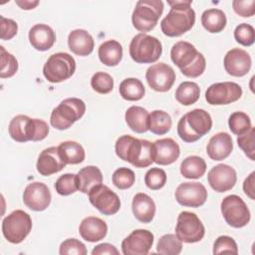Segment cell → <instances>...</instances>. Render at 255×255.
<instances>
[{
  "mask_svg": "<svg viewBox=\"0 0 255 255\" xmlns=\"http://www.w3.org/2000/svg\"><path fill=\"white\" fill-rule=\"evenodd\" d=\"M227 19L225 13L217 8L205 10L201 15V24L209 33H219L226 27Z\"/></svg>",
  "mask_w": 255,
  "mask_h": 255,
  "instance_id": "31",
  "label": "cell"
},
{
  "mask_svg": "<svg viewBox=\"0 0 255 255\" xmlns=\"http://www.w3.org/2000/svg\"><path fill=\"white\" fill-rule=\"evenodd\" d=\"M8 131L11 138L18 142L39 141L48 135L49 126L43 120L18 115L10 121Z\"/></svg>",
  "mask_w": 255,
  "mask_h": 255,
  "instance_id": "5",
  "label": "cell"
},
{
  "mask_svg": "<svg viewBox=\"0 0 255 255\" xmlns=\"http://www.w3.org/2000/svg\"><path fill=\"white\" fill-rule=\"evenodd\" d=\"M59 253L61 255L76 254V255H86L87 248L83 242L76 238H69L63 241L60 245Z\"/></svg>",
  "mask_w": 255,
  "mask_h": 255,
  "instance_id": "47",
  "label": "cell"
},
{
  "mask_svg": "<svg viewBox=\"0 0 255 255\" xmlns=\"http://www.w3.org/2000/svg\"><path fill=\"white\" fill-rule=\"evenodd\" d=\"M220 207L223 218L231 227L241 228L249 223L251 218L250 211L240 196L231 194L224 197Z\"/></svg>",
  "mask_w": 255,
  "mask_h": 255,
  "instance_id": "11",
  "label": "cell"
},
{
  "mask_svg": "<svg viewBox=\"0 0 255 255\" xmlns=\"http://www.w3.org/2000/svg\"><path fill=\"white\" fill-rule=\"evenodd\" d=\"M162 12L163 2L161 0L137 1L131 15L132 25L139 32H148L156 26Z\"/></svg>",
  "mask_w": 255,
  "mask_h": 255,
  "instance_id": "8",
  "label": "cell"
},
{
  "mask_svg": "<svg viewBox=\"0 0 255 255\" xmlns=\"http://www.w3.org/2000/svg\"><path fill=\"white\" fill-rule=\"evenodd\" d=\"M29 42L38 51H47L54 45L56 35L47 24H36L29 30Z\"/></svg>",
  "mask_w": 255,
  "mask_h": 255,
  "instance_id": "25",
  "label": "cell"
},
{
  "mask_svg": "<svg viewBox=\"0 0 255 255\" xmlns=\"http://www.w3.org/2000/svg\"><path fill=\"white\" fill-rule=\"evenodd\" d=\"M77 179L79 190L88 194L94 186L103 182V174L99 167L95 165H88L79 170Z\"/></svg>",
  "mask_w": 255,
  "mask_h": 255,
  "instance_id": "30",
  "label": "cell"
},
{
  "mask_svg": "<svg viewBox=\"0 0 255 255\" xmlns=\"http://www.w3.org/2000/svg\"><path fill=\"white\" fill-rule=\"evenodd\" d=\"M103 254H109V255H119L120 252L119 250L110 243H102L97 246L92 250V255H103Z\"/></svg>",
  "mask_w": 255,
  "mask_h": 255,
  "instance_id": "50",
  "label": "cell"
},
{
  "mask_svg": "<svg viewBox=\"0 0 255 255\" xmlns=\"http://www.w3.org/2000/svg\"><path fill=\"white\" fill-rule=\"evenodd\" d=\"M98 55L104 65L115 67L119 65L123 59V46L116 40H108L100 45Z\"/></svg>",
  "mask_w": 255,
  "mask_h": 255,
  "instance_id": "29",
  "label": "cell"
},
{
  "mask_svg": "<svg viewBox=\"0 0 255 255\" xmlns=\"http://www.w3.org/2000/svg\"><path fill=\"white\" fill-rule=\"evenodd\" d=\"M79 233L86 241L97 242L106 237L108 233V225L99 217L88 216L81 221Z\"/></svg>",
  "mask_w": 255,
  "mask_h": 255,
  "instance_id": "24",
  "label": "cell"
},
{
  "mask_svg": "<svg viewBox=\"0 0 255 255\" xmlns=\"http://www.w3.org/2000/svg\"><path fill=\"white\" fill-rule=\"evenodd\" d=\"M224 69L233 77H243L251 69L252 61L250 55L243 49L233 48L224 56Z\"/></svg>",
  "mask_w": 255,
  "mask_h": 255,
  "instance_id": "20",
  "label": "cell"
},
{
  "mask_svg": "<svg viewBox=\"0 0 255 255\" xmlns=\"http://www.w3.org/2000/svg\"><path fill=\"white\" fill-rule=\"evenodd\" d=\"M119 92L124 100L135 102L143 98L145 88L140 80L136 78H127L120 84Z\"/></svg>",
  "mask_w": 255,
  "mask_h": 255,
  "instance_id": "33",
  "label": "cell"
},
{
  "mask_svg": "<svg viewBox=\"0 0 255 255\" xmlns=\"http://www.w3.org/2000/svg\"><path fill=\"white\" fill-rule=\"evenodd\" d=\"M155 203L153 199L146 193H136L131 202V210L133 216L142 223H149L155 215Z\"/></svg>",
  "mask_w": 255,
  "mask_h": 255,
  "instance_id": "26",
  "label": "cell"
},
{
  "mask_svg": "<svg viewBox=\"0 0 255 255\" xmlns=\"http://www.w3.org/2000/svg\"><path fill=\"white\" fill-rule=\"evenodd\" d=\"M89 200L104 215H114L121 208V200L116 192L105 184L94 186L88 193Z\"/></svg>",
  "mask_w": 255,
  "mask_h": 255,
  "instance_id": "13",
  "label": "cell"
},
{
  "mask_svg": "<svg viewBox=\"0 0 255 255\" xmlns=\"http://www.w3.org/2000/svg\"><path fill=\"white\" fill-rule=\"evenodd\" d=\"M206 171L205 160L198 155H190L184 158L180 164V173L189 179L200 178Z\"/></svg>",
  "mask_w": 255,
  "mask_h": 255,
  "instance_id": "34",
  "label": "cell"
},
{
  "mask_svg": "<svg viewBox=\"0 0 255 255\" xmlns=\"http://www.w3.org/2000/svg\"><path fill=\"white\" fill-rule=\"evenodd\" d=\"M234 38L242 46H251L255 41V30L252 25L241 23L234 30Z\"/></svg>",
  "mask_w": 255,
  "mask_h": 255,
  "instance_id": "44",
  "label": "cell"
},
{
  "mask_svg": "<svg viewBox=\"0 0 255 255\" xmlns=\"http://www.w3.org/2000/svg\"><path fill=\"white\" fill-rule=\"evenodd\" d=\"M213 254H237L238 246L235 240L227 235H221L217 237L213 244Z\"/></svg>",
  "mask_w": 255,
  "mask_h": 255,
  "instance_id": "45",
  "label": "cell"
},
{
  "mask_svg": "<svg viewBox=\"0 0 255 255\" xmlns=\"http://www.w3.org/2000/svg\"><path fill=\"white\" fill-rule=\"evenodd\" d=\"M86 112V104L79 98H68L53 109L50 123L53 128L64 130L79 121Z\"/></svg>",
  "mask_w": 255,
  "mask_h": 255,
  "instance_id": "6",
  "label": "cell"
},
{
  "mask_svg": "<svg viewBox=\"0 0 255 255\" xmlns=\"http://www.w3.org/2000/svg\"><path fill=\"white\" fill-rule=\"evenodd\" d=\"M148 112L139 106L129 107L126 114L125 120L128 128L137 133H142L148 130Z\"/></svg>",
  "mask_w": 255,
  "mask_h": 255,
  "instance_id": "28",
  "label": "cell"
},
{
  "mask_svg": "<svg viewBox=\"0 0 255 255\" xmlns=\"http://www.w3.org/2000/svg\"><path fill=\"white\" fill-rule=\"evenodd\" d=\"M242 96V88L234 82L215 83L205 92V100L209 105H228L238 101Z\"/></svg>",
  "mask_w": 255,
  "mask_h": 255,
  "instance_id": "14",
  "label": "cell"
},
{
  "mask_svg": "<svg viewBox=\"0 0 255 255\" xmlns=\"http://www.w3.org/2000/svg\"><path fill=\"white\" fill-rule=\"evenodd\" d=\"M144 183L151 190H158L166 183V173L162 168L151 167L144 175Z\"/></svg>",
  "mask_w": 255,
  "mask_h": 255,
  "instance_id": "43",
  "label": "cell"
},
{
  "mask_svg": "<svg viewBox=\"0 0 255 255\" xmlns=\"http://www.w3.org/2000/svg\"><path fill=\"white\" fill-rule=\"evenodd\" d=\"M170 10L161 20L162 33L168 37H178L188 32L195 23V12L191 0L167 1Z\"/></svg>",
  "mask_w": 255,
  "mask_h": 255,
  "instance_id": "1",
  "label": "cell"
},
{
  "mask_svg": "<svg viewBox=\"0 0 255 255\" xmlns=\"http://www.w3.org/2000/svg\"><path fill=\"white\" fill-rule=\"evenodd\" d=\"M170 58L180 72L188 78H197L206 68L204 56L189 42L178 41L170 50Z\"/></svg>",
  "mask_w": 255,
  "mask_h": 255,
  "instance_id": "3",
  "label": "cell"
},
{
  "mask_svg": "<svg viewBox=\"0 0 255 255\" xmlns=\"http://www.w3.org/2000/svg\"><path fill=\"white\" fill-rule=\"evenodd\" d=\"M129 56L137 64L156 62L162 53L160 41L145 33L136 34L129 43Z\"/></svg>",
  "mask_w": 255,
  "mask_h": 255,
  "instance_id": "7",
  "label": "cell"
},
{
  "mask_svg": "<svg viewBox=\"0 0 255 255\" xmlns=\"http://www.w3.org/2000/svg\"><path fill=\"white\" fill-rule=\"evenodd\" d=\"M152 160L159 165H169L176 161L180 154L178 143L170 138H160L152 142Z\"/></svg>",
  "mask_w": 255,
  "mask_h": 255,
  "instance_id": "21",
  "label": "cell"
},
{
  "mask_svg": "<svg viewBox=\"0 0 255 255\" xmlns=\"http://www.w3.org/2000/svg\"><path fill=\"white\" fill-rule=\"evenodd\" d=\"M115 150L121 159L138 168L147 167L153 162L152 142L147 139H139L125 134L117 139Z\"/></svg>",
  "mask_w": 255,
  "mask_h": 255,
  "instance_id": "2",
  "label": "cell"
},
{
  "mask_svg": "<svg viewBox=\"0 0 255 255\" xmlns=\"http://www.w3.org/2000/svg\"><path fill=\"white\" fill-rule=\"evenodd\" d=\"M0 26H1V39L10 40L12 39L18 31L17 23L9 18L0 16Z\"/></svg>",
  "mask_w": 255,
  "mask_h": 255,
  "instance_id": "49",
  "label": "cell"
},
{
  "mask_svg": "<svg viewBox=\"0 0 255 255\" xmlns=\"http://www.w3.org/2000/svg\"><path fill=\"white\" fill-rule=\"evenodd\" d=\"M205 234V228L198 216L189 211H182L177 217L175 235L184 243L199 242Z\"/></svg>",
  "mask_w": 255,
  "mask_h": 255,
  "instance_id": "12",
  "label": "cell"
},
{
  "mask_svg": "<svg viewBox=\"0 0 255 255\" xmlns=\"http://www.w3.org/2000/svg\"><path fill=\"white\" fill-rule=\"evenodd\" d=\"M172 121L170 116L161 110H155L149 114L148 130L154 134L162 135L168 132L171 128Z\"/></svg>",
  "mask_w": 255,
  "mask_h": 255,
  "instance_id": "35",
  "label": "cell"
},
{
  "mask_svg": "<svg viewBox=\"0 0 255 255\" xmlns=\"http://www.w3.org/2000/svg\"><path fill=\"white\" fill-rule=\"evenodd\" d=\"M15 3L23 10H31L34 9L38 4L39 1H30V0H16Z\"/></svg>",
  "mask_w": 255,
  "mask_h": 255,
  "instance_id": "52",
  "label": "cell"
},
{
  "mask_svg": "<svg viewBox=\"0 0 255 255\" xmlns=\"http://www.w3.org/2000/svg\"><path fill=\"white\" fill-rule=\"evenodd\" d=\"M233 149L232 137L225 131L214 134L206 145V152L212 160H223L230 155Z\"/></svg>",
  "mask_w": 255,
  "mask_h": 255,
  "instance_id": "23",
  "label": "cell"
},
{
  "mask_svg": "<svg viewBox=\"0 0 255 255\" xmlns=\"http://www.w3.org/2000/svg\"><path fill=\"white\" fill-rule=\"evenodd\" d=\"M1 51V70L0 78L6 79L13 77L18 71V61L9 52H7L3 46L0 47Z\"/></svg>",
  "mask_w": 255,
  "mask_h": 255,
  "instance_id": "42",
  "label": "cell"
},
{
  "mask_svg": "<svg viewBox=\"0 0 255 255\" xmlns=\"http://www.w3.org/2000/svg\"><path fill=\"white\" fill-rule=\"evenodd\" d=\"M68 46L75 55L85 57L93 52L95 42L88 31L75 29L71 31L68 36Z\"/></svg>",
  "mask_w": 255,
  "mask_h": 255,
  "instance_id": "27",
  "label": "cell"
},
{
  "mask_svg": "<svg viewBox=\"0 0 255 255\" xmlns=\"http://www.w3.org/2000/svg\"><path fill=\"white\" fill-rule=\"evenodd\" d=\"M175 72L165 63H157L149 66L145 73V79L148 86L160 93L167 92L175 82Z\"/></svg>",
  "mask_w": 255,
  "mask_h": 255,
  "instance_id": "15",
  "label": "cell"
},
{
  "mask_svg": "<svg viewBox=\"0 0 255 255\" xmlns=\"http://www.w3.org/2000/svg\"><path fill=\"white\" fill-rule=\"evenodd\" d=\"M154 236L146 229H135L122 242L125 255H146L153 244Z\"/></svg>",
  "mask_w": 255,
  "mask_h": 255,
  "instance_id": "17",
  "label": "cell"
},
{
  "mask_svg": "<svg viewBox=\"0 0 255 255\" xmlns=\"http://www.w3.org/2000/svg\"><path fill=\"white\" fill-rule=\"evenodd\" d=\"M200 97L199 86L194 82H182L175 91L176 101L183 106L193 105Z\"/></svg>",
  "mask_w": 255,
  "mask_h": 255,
  "instance_id": "36",
  "label": "cell"
},
{
  "mask_svg": "<svg viewBox=\"0 0 255 255\" xmlns=\"http://www.w3.org/2000/svg\"><path fill=\"white\" fill-rule=\"evenodd\" d=\"M55 189L58 194L67 196L76 192L78 188L77 174L75 173H65L61 175L55 182Z\"/></svg>",
  "mask_w": 255,
  "mask_h": 255,
  "instance_id": "39",
  "label": "cell"
},
{
  "mask_svg": "<svg viewBox=\"0 0 255 255\" xmlns=\"http://www.w3.org/2000/svg\"><path fill=\"white\" fill-rule=\"evenodd\" d=\"M52 195L48 186L39 181L29 183L23 192V202L31 210L43 211L51 203Z\"/></svg>",
  "mask_w": 255,
  "mask_h": 255,
  "instance_id": "18",
  "label": "cell"
},
{
  "mask_svg": "<svg viewBox=\"0 0 255 255\" xmlns=\"http://www.w3.org/2000/svg\"><path fill=\"white\" fill-rule=\"evenodd\" d=\"M32 229V219L24 210L17 209L2 221V233L5 239L13 244L21 243Z\"/></svg>",
  "mask_w": 255,
  "mask_h": 255,
  "instance_id": "10",
  "label": "cell"
},
{
  "mask_svg": "<svg viewBox=\"0 0 255 255\" xmlns=\"http://www.w3.org/2000/svg\"><path fill=\"white\" fill-rule=\"evenodd\" d=\"M207 180L213 190L217 192H225L232 189L236 184L237 173L232 166L220 163L209 170Z\"/></svg>",
  "mask_w": 255,
  "mask_h": 255,
  "instance_id": "19",
  "label": "cell"
},
{
  "mask_svg": "<svg viewBox=\"0 0 255 255\" xmlns=\"http://www.w3.org/2000/svg\"><path fill=\"white\" fill-rule=\"evenodd\" d=\"M254 175H255V172L252 171L244 180L243 182V190H244V193L252 200H254Z\"/></svg>",
  "mask_w": 255,
  "mask_h": 255,
  "instance_id": "51",
  "label": "cell"
},
{
  "mask_svg": "<svg viewBox=\"0 0 255 255\" xmlns=\"http://www.w3.org/2000/svg\"><path fill=\"white\" fill-rule=\"evenodd\" d=\"M60 154L66 164H79L85 160L86 153L84 147L77 141H63L58 146Z\"/></svg>",
  "mask_w": 255,
  "mask_h": 255,
  "instance_id": "32",
  "label": "cell"
},
{
  "mask_svg": "<svg viewBox=\"0 0 255 255\" xmlns=\"http://www.w3.org/2000/svg\"><path fill=\"white\" fill-rule=\"evenodd\" d=\"M66 166L58 146H51L41 151L37 160V171L44 176H49L61 171Z\"/></svg>",
  "mask_w": 255,
  "mask_h": 255,
  "instance_id": "22",
  "label": "cell"
},
{
  "mask_svg": "<svg viewBox=\"0 0 255 255\" xmlns=\"http://www.w3.org/2000/svg\"><path fill=\"white\" fill-rule=\"evenodd\" d=\"M232 7L236 14L241 17H251L255 13V0H234Z\"/></svg>",
  "mask_w": 255,
  "mask_h": 255,
  "instance_id": "48",
  "label": "cell"
},
{
  "mask_svg": "<svg viewBox=\"0 0 255 255\" xmlns=\"http://www.w3.org/2000/svg\"><path fill=\"white\" fill-rule=\"evenodd\" d=\"M254 134H255V128L251 127L246 132L238 135L237 137V143L238 146L244 151V153L251 159L254 160Z\"/></svg>",
  "mask_w": 255,
  "mask_h": 255,
  "instance_id": "46",
  "label": "cell"
},
{
  "mask_svg": "<svg viewBox=\"0 0 255 255\" xmlns=\"http://www.w3.org/2000/svg\"><path fill=\"white\" fill-rule=\"evenodd\" d=\"M228 126L232 133L240 135L246 132L251 127L249 116L243 112H234L228 119Z\"/></svg>",
  "mask_w": 255,
  "mask_h": 255,
  "instance_id": "38",
  "label": "cell"
},
{
  "mask_svg": "<svg viewBox=\"0 0 255 255\" xmlns=\"http://www.w3.org/2000/svg\"><path fill=\"white\" fill-rule=\"evenodd\" d=\"M211 116L203 109H194L180 118L177 124V133L185 142H194L210 131Z\"/></svg>",
  "mask_w": 255,
  "mask_h": 255,
  "instance_id": "4",
  "label": "cell"
},
{
  "mask_svg": "<svg viewBox=\"0 0 255 255\" xmlns=\"http://www.w3.org/2000/svg\"><path fill=\"white\" fill-rule=\"evenodd\" d=\"M91 86L99 94H109L114 89V79L106 72H97L91 79Z\"/></svg>",
  "mask_w": 255,
  "mask_h": 255,
  "instance_id": "40",
  "label": "cell"
},
{
  "mask_svg": "<svg viewBox=\"0 0 255 255\" xmlns=\"http://www.w3.org/2000/svg\"><path fill=\"white\" fill-rule=\"evenodd\" d=\"M176 201L185 207H199L207 199V190L200 182H182L175 189Z\"/></svg>",
  "mask_w": 255,
  "mask_h": 255,
  "instance_id": "16",
  "label": "cell"
},
{
  "mask_svg": "<svg viewBox=\"0 0 255 255\" xmlns=\"http://www.w3.org/2000/svg\"><path fill=\"white\" fill-rule=\"evenodd\" d=\"M182 250V241L175 234H164L157 242L156 252L164 255H178Z\"/></svg>",
  "mask_w": 255,
  "mask_h": 255,
  "instance_id": "37",
  "label": "cell"
},
{
  "mask_svg": "<svg viewBox=\"0 0 255 255\" xmlns=\"http://www.w3.org/2000/svg\"><path fill=\"white\" fill-rule=\"evenodd\" d=\"M76 71V61L68 53L52 54L43 67V75L50 83H61L71 78Z\"/></svg>",
  "mask_w": 255,
  "mask_h": 255,
  "instance_id": "9",
  "label": "cell"
},
{
  "mask_svg": "<svg viewBox=\"0 0 255 255\" xmlns=\"http://www.w3.org/2000/svg\"><path fill=\"white\" fill-rule=\"evenodd\" d=\"M112 180L114 185L119 189H128L133 185L135 175L130 168L120 167L114 171Z\"/></svg>",
  "mask_w": 255,
  "mask_h": 255,
  "instance_id": "41",
  "label": "cell"
}]
</instances>
